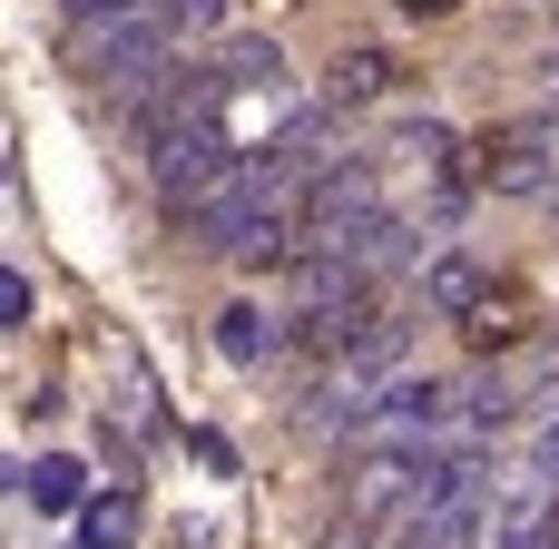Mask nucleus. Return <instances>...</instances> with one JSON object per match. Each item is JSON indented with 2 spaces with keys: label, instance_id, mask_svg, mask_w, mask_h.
<instances>
[{
  "label": "nucleus",
  "instance_id": "1",
  "mask_svg": "<svg viewBox=\"0 0 559 549\" xmlns=\"http://www.w3.org/2000/svg\"><path fill=\"white\" fill-rule=\"evenodd\" d=\"M167 69H177L167 0H157V10H128V20H108V29H88V39H79V79H88L108 108H138V98H147V79H167Z\"/></svg>",
  "mask_w": 559,
  "mask_h": 549
},
{
  "label": "nucleus",
  "instance_id": "2",
  "mask_svg": "<svg viewBox=\"0 0 559 549\" xmlns=\"http://www.w3.org/2000/svg\"><path fill=\"white\" fill-rule=\"evenodd\" d=\"M236 157H246V147H226V128H216V118H177V128H157V138H147V187L187 216V206H197Z\"/></svg>",
  "mask_w": 559,
  "mask_h": 549
},
{
  "label": "nucleus",
  "instance_id": "3",
  "mask_svg": "<svg viewBox=\"0 0 559 549\" xmlns=\"http://www.w3.org/2000/svg\"><path fill=\"white\" fill-rule=\"evenodd\" d=\"M472 177L501 187V196H540V187H550V128H511V138H491Z\"/></svg>",
  "mask_w": 559,
  "mask_h": 549
},
{
  "label": "nucleus",
  "instance_id": "4",
  "mask_svg": "<svg viewBox=\"0 0 559 549\" xmlns=\"http://www.w3.org/2000/svg\"><path fill=\"white\" fill-rule=\"evenodd\" d=\"M275 344H285V314H265L255 295H236V305H216V354H226L236 373H255V363H275Z\"/></svg>",
  "mask_w": 559,
  "mask_h": 549
},
{
  "label": "nucleus",
  "instance_id": "5",
  "mask_svg": "<svg viewBox=\"0 0 559 549\" xmlns=\"http://www.w3.org/2000/svg\"><path fill=\"white\" fill-rule=\"evenodd\" d=\"M393 79H403V69H393V49H344V59H334V79H324V108H373Z\"/></svg>",
  "mask_w": 559,
  "mask_h": 549
},
{
  "label": "nucleus",
  "instance_id": "6",
  "mask_svg": "<svg viewBox=\"0 0 559 549\" xmlns=\"http://www.w3.org/2000/svg\"><path fill=\"white\" fill-rule=\"evenodd\" d=\"M138 530H147V511H138V491L118 481V491H98V501L79 511V540H69V549H128Z\"/></svg>",
  "mask_w": 559,
  "mask_h": 549
},
{
  "label": "nucleus",
  "instance_id": "7",
  "mask_svg": "<svg viewBox=\"0 0 559 549\" xmlns=\"http://www.w3.org/2000/svg\"><path fill=\"white\" fill-rule=\"evenodd\" d=\"M423 305H442V314H481V305H491V275H481L472 255H442V265L423 275Z\"/></svg>",
  "mask_w": 559,
  "mask_h": 549
},
{
  "label": "nucleus",
  "instance_id": "8",
  "mask_svg": "<svg viewBox=\"0 0 559 549\" xmlns=\"http://www.w3.org/2000/svg\"><path fill=\"white\" fill-rule=\"evenodd\" d=\"M216 69H226V88H275V79H285V49H275V39H226Z\"/></svg>",
  "mask_w": 559,
  "mask_h": 549
},
{
  "label": "nucleus",
  "instance_id": "9",
  "mask_svg": "<svg viewBox=\"0 0 559 549\" xmlns=\"http://www.w3.org/2000/svg\"><path fill=\"white\" fill-rule=\"evenodd\" d=\"M29 501H39V511H88L79 462H29Z\"/></svg>",
  "mask_w": 559,
  "mask_h": 549
},
{
  "label": "nucleus",
  "instance_id": "10",
  "mask_svg": "<svg viewBox=\"0 0 559 549\" xmlns=\"http://www.w3.org/2000/svg\"><path fill=\"white\" fill-rule=\"evenodd\" d=\"M59 10H69V39H88V29H108L128 10H157V0H59Z\"/></svg>",
  "mask_w": 559,
  "mask_h": 549
},
{
  "label": "nucleus",
  "instance_id": "11",
  "mask_svg": "<svg viewBox=\"0 0 559 549\" xmlns=\"http://www.w3.org/2000/svg\"><path fill=\"white\" fill-rule=\"evenodd\" d=\"M531 481H550V491H559V422H540V442H531Z\"/></svg>",
  "mask_w": 559,
  "mask_h": 549
},
{
  "label": "nucleus",
  "instance_id": "12",
  "mask_svg": "<svg viewBox=\"0 0 559 549\" xmlns=\"http://www.w3.org/2000/svg\"><path fill=\"white\" fill-rule=\"evenodd\" d=\"M0 324H29V285H20L10 265H0Z\"/></svg>",
  "mask_w": 559,
  "mask_h": 549
}]
</instances>
